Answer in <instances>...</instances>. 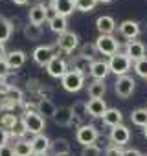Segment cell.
I'll return each instance as SVG.
<instances>
[{"instance_id":"obj_1","label":"cell","mask_w":147,"mask_h":156,"mask_svg":"<svg viewBox=\"0 0 147 156\" xmlns=\"http://www.w3.org/2000/svg\"><path fill=\"white\" fill-rule=\"evenodd\" d=\"M63 88L66 92H79L85 85V75L81 72H76V70H68L64 75H63Z\"/></svg>"},{"instance_id":"obj_2","label":"cell","mask_w":147,"mask_h":156,"mask_svg":"<svg viewBox=\"0 0 147 156\" xmlns=\"http://www.w3.org/2000/svg\"><path fill=\"white\" fill-rule=\"evenodd\" d=\"M22 123L26 127V130L30 134H42L44 130V125H46V119L39 114V112H24L22 116Z\"/></svg>"},{"instance_id":"obj_3","label":"cell","mask_w":147,"mask_h":156,"mask_svg":"<svg viewBox=\"0 0 147 156\" xmlns=\"http://www.w3.org/2000/svg\"><path fill=\"white\" fill-rule=\"evenodd\" d=\"M131 66H132V61L125 55V53H116V55H112L110 59H109V68H110V72L112 73H116L118 77H121V75H127V72L131 70Z\"/></svg>"},{"instance_id":"obj_4","label":"cell","mask_w":147,"mask_h":156,"mask_svg":"<svg viewBox=\"0 0 147 156\" xmlns=\"http://www.w3.org/2000/svg\"><path fill=\"white\" fill-rule=\"evenodd\" d=\"M98 138H99V132H98L96 125H81V127L76 130V140H77V143H81L83 147L96 145Z\"/></svg>"},{"instance_id":"obj_5","label":"cell","mask_w":147,"mask_h":156,"mask_svg":"<svg viewBox=\"0 0 147 156\" xmlns=\"http://www.w3.org/2000/svg\"><path fill=\"white\" fill-rule=\"evenodd\" d=\"M94 44H96V48H98L99 53L109 55V57H112V55H116L120 51V42L112 35H99Z\"/></svg>"},{"instance_id":"obj_6","label":"cell","mask_w":147,"mask_h":156,"mask_svg":"<svg viewBox=\"0 0 147 156\" xmlns=\"http://www.w3.org/2000/svg\"><path fill=\"white\" fill-rule=\"evenodd\" d=\"M55 44L59 46V50H61L63 53H72L74 50L79 46V37L74 33V31H68V30H66L64 33L59 35V39L55 41Z\"/></svg>"},{"instance_id":"obj_7","label":"cell","mask_w":147,"mask_h":156,"mask_svg":"<svg viewBox=\"0 0 147 156\" xmlns=\"http://www.w3.org/2000/svg\"><path fill=\"white\" fill-rule=\"evenodd\" d=\"M134 87H136V83H134V79H132L131 75H121V77H118L116 83H114L116 94H118L120 98H123V99H127V98L132 96Z\"/></svg>"},{"instance_id":"obj_8","label":"cell","mask_w":147,"mask_h":156,"mask_svg":"<svg viewBox=\"0 0 147 156\" xmlns=\"http://www.w3.org/2000/svg\"><path fill=\"white\" fill-rule=\"evenodd\" d=\"M125 55L132 61V62H136V61H140V59H143L145 57V44L142 42V41H129L127 44H125Z\"/></svg>"},{"instance_id":"obj_9","label":"cell","mask_w":147,"mask_h":156,"mask_svg":"<svg viewBox=\"0 0 147 156\" xmlns=\"http://www.w3.org/2000/svg\"><path fill=\"white\" fill-rule=\"evenodd\" d=\"M46 72H48L52 77H55V79H63V75L68 72V64H66L64 59L53 57V59L46 64Z\"/></svg>"},{"instance_id":"obj_10","label":"cell","mask_w":147,"mask_h":156,"mask_svg":"<svg viewBox=\"0 0 147 156\" xmlns=\"http://www.w3.org/2000/svg\"><path fill=\"white\" fill-rule=\"evenodd\" d=\"M129 140H131V130H129L123 123L110 129V141H112L114 145L123 147L125 143H129Z\"/></svg>"},{"instance_id":"obj_11","label":"cell","mask_w":147,"mask_h":156,"mask_svg":"<svg viewBox=\"0 0 147 156\" xmlns=\"http://www.w3.org/2000/svg\"><path fill=\"white\" fill-rule=\"evenodd\" d=\"M46 13H48V6H44L42 2H39V4H35V6L30 9V13H28V19H30V22H31V24H37V26H41V24H44V22L48 20Z\"/></svg>"},{"instance_id":"obj_12","label":"cell","mask_w":147,"mask_h":156,"mask_svg":"<svg viewBox=\"0 0 147 156\" xmlns=\"http://www.w3.org/2000/svg\"><path fill=\"white\" fill-rule=\"evenodd\" d=\"M50 8L61 15V17H68L76 11V4H74V0H52L50 2Z\"/></svg>"},{"instance_id":"obj_13","label":"cell","mask_w":147,"mask_h":156,"mask_svg":"<svg viewBox=\"0 0 147 156\" xmlns=\"http://www.w3.org/2000/svg\"><path fill=\"white\" fill-rule=\"evenodd\" d=\"M53 57H55V53H53V48L52 46H39L33 51V61L39 66H46Z\"/></svg>"},{"instance_id":"obj_14","label":"cell","mask_w":147,"mask_h":156,"mask_svg":"<svg viewBox=\"0 0 147 156\" xmlns=\"http://www.w3.org/2000/svg\"><path fill=\"white\" fill-rule=\"evenodd\" d=\"M140 31H142V28H140V24L136 20H123L120 24V33L129 41H134L140 35Z\"/></svg>"},{"instance_id":"obj_15","label":"cell","mask_w":147,"mask_h":156,"mask_svg":"<svg viewBox=\"0 0 147 156\" xmlns=\"http://www.w3.org/2000/svg\"><path fill=\"white\" fill-rule=\"evenodd\" d=\"M53 123L59 125V127H68L72 125V119H74V114H72V108L70 107H59L53 114Z\"/></svg>"},{"instance_id":"obj_16","label":"cell","mask_w":147,"mask_h":156,"mask_svg":"<svg viewBox=\"0 0 147 156\" xmlns=\"http://www.w3.org/2000/svg\"><path fill=\"white\" fill-rule=\"evenodd\" d=\"M110 73L109 62L105 61H94L90 66V75L94 77V81H105V77Z\"/></svg>"},{"instance_id":"obj_17","label":"cell","mask_w":147,"mask_h":156,"mask_svg":"<svg viewBox=\"0 0 147 156\" xmlns=\"http://www.w3.org/2000/svg\"><path fill=\"white\" fill-rule=\"evenodd\" d=\"M96 28L99 31V35H112L114 30H116V20L109 15H103V17H98L96 20Z\"/></svg>"},{"instance_id":"obj_18","label":"cell","mask_w":147,"mask_h":156,"mask_svg":"<svg viewBox=\"0 0 147 156\" xmlns=\"http://www.w3.org/2000/svg\"><path fill=\"white\" fill-rule=\"evenodd\" d=\"M52 145V140L44 134H37L31 140V147H33V154H48Z\"/></svg>"},{"instance_id":"obj_19","label":"cell","mask_w":147,"mask_h":156,"mask_svg":"<svg viewBox=\"0 0 147 156\" xmlns=\"http://www.w3.org/2000/svg\"><path fill=\"white\" fill-rule=\"evenodd\" d=\"M19 121V118L15 116V112L11 110V108H6V107H2L0 108V127L2 129H6L8 132L15 127V123Z\"/></svg>"},{"instance_id":"obj_20","label":"cell","mask_w":147,"mask_h":156,"mask_svg":"<svg viewBox=\"0 0 147 156\" xmlns=\"http://www.w3.org/2000/svg\"><path fill=\"white\" fill-rule=\"evenodd\" d=\"M6 62L11 70H17V68H22L24 62H26V53L20 51V50H13L9 53H6Z\"/></svg>"},{"instance_id":"obj_21","label":"cell","mask_w":147,"mask_h":156,"mask_svg":"<svg viewBox=\"0 0 147 156\" xmlns=\"http://www.w3.org/2000/svg\"><path fill=\"white\" fill-rule=\"evenodd\" d=\"M50 151L53 156H68L70 154V141L66 138H57L52 141Z\"/></svg>"},{"instance_id":"obj_22","label":"cell","mask_w":147,"mask_h":156,"mask_svg":"<svg viewBox=\"0 0 147 156\" xmlns=\"http://www.w3.org/2000/svg\"><path fill=\"white\" fill-rule=\"evenodd\" d=\"M92 59L90 57H85V55H77V57H74L72 59V62H70V66H72V70H76V72H81L83 75L87 73V72H90V66H92Z\"/></svg>"},{"instance_id":"obj_23","label":"cell","mask_w":147,"mask_h":156,"mask_svg":"<svg viewBox=\"0 0 147 156\" xmlns=\"http://www.w3.org/2000/svg\"><path fill=\"white\" fill-rule=\"evenodd\" d=\"M87 108H88V114L92 118H103V114L107 112L109 107H107L105 99H90L87 103Z\"/></svg>"},{"instance_id":"obj_24","label":"cell","mask_w":147,"mask_h":156,"mask_svg":"<svg viewBox=\"0 0 147 156\" xmlns=\"http://www.w3.org/2000/svg\"><path fill=\"white\" fill-rule=\"evenodd\" d=\"M103 123L107 125V127H118V125H121V121H123V114L118 110V108H107V112L103 114Z\"/></svg>"},{"instance_id":"obj_25","label":"cell","mask_w":147,"mask_h":156,"mask_svg":"<svg viewBox=\"0 0 147 156\" xmlns=\"http://www.w3.org/2000/svg\"><path fill=\"white\" fill-rule=\"evenodd\" d=\"M55 110H57V107L50 101V99H46V98H41L39 101H37V112L46 119V118H53V114H55Z\"/></svg>"},{"instance_id":"obj_26","label":"cell","mask_w":147,"mask_h":156,"mask_svg":"<svg viewBox=\"0 0 147 156\" xmlns=\"http://www.w3.org/2000/svg\"><path fill=\"white\" fill-rule=\"evenodd\" d=\"M15 156H33V147H31V141L22 138V140H17L15 141Z\"/></svg>"},{"instance_id":"obj_27","label":"cell","mask_w":147,"mask_h":156,"mask_svg":"<svg viewBox=\"0 0 147 156\" xmlns=\"http://www.w3.org/2000/svg\"><path fill=\"white\" fill-rule=\"evenodd\" d=\"M11 33H13V24H11V20L6 19V17H0V42L6 44V42L9 41Z\"/></svg>"},{"instance_id":"obj_28","label":"cell","mask_w":147,"mask_h":156,"mask_svg":"<svg viewBox=\"0 0 147 156\" xmlns=\"http://www.w3.org/2000/svg\"><path fill=\"white\" fill-rule=\"evenodd\" d=\"M105 92H107V87H105L103 81H92L88 85V96H90V99H103Z\"/></svg>"},{"instance_id":"obj_29","label":"cell","mask_w":147,"mask_h":156,"mask_svg":"<svg viewBox=\"0 0 147 156\" xmlns=\"http://www.w3.org/2000/svg\"><path fill=\"white\" fill-rule=\"evenodd\" d=\"M22 33H24V37H26L28 41H37V39H41V37H42V28H41V26H37V24L28 22V24L22 28Z\"/></svg>"},{"instance_id":"obj_30","label":"cell","mask_w":147,"mask_h":156,"mask_svg":"<svg viewBox=\"0 0 147 156\" xmlns=\"http://www.w3.org/2000/svg\"><path fill=\"white\" fill-rule=\"evenodd\" d=\"M48 24H50V30L52 31H55V33H64L66 31V26H68V22H66V17H61V15H55L52 20H48Z\"/></svg>"},{"instance_id":"obj_31","label":"cell","mask_w":147,"mask_h":156,"mask_svg":"<svg viewBox=\"0 0 147 156\" xmlns=\"http://www.w3.org/2000/svg\"><path fill=\"white\" fill-rule=\"evenodd\" d=\"M131 121L138 127H147V108H136L131 114Z\"/></svg>"},{"instance_id":"obj_32","label":"cell","mask_w":147,"mask_h":156,"mask_svg":"<svg viewBox=\"0 0 147 156\" xmlns=\"http://www.w3.org/2000/svg\"><path fill=\"white\" fill-rule=\"evenodd\" d=\"M70 108H72L74 118H77V119H81V121H83L85 116L88 114V108H87V103H85V101H76Z\"/></svg>"},{"instance_id":"obj_33","label":"cell","mask_w":147,"mask_h":156,"mask_svg":"<svg viewBox=\"0 0 147 156\" xmlns=\"http://www.w3.org/2000/svg\"><path fill=\"white\" fill-rule=\"evenodd\" d=\"M74 4H76V9H77V11L88 13V11H92L99 2H98V0H74Z\"/></svg>"},{"instance_id":"obj_34","label":"cell","mask_w":147,"mask_h":156,"mask_svg":"<svg viewBox=\"0 0 147 156\" xmlns=\"http://www.w3.org/2000/svg\"><path fill=\"white\" fill-rule=\"evenodd\" d=\"M26 134H28V130H26V127H24L22 119H19V121L15 123V127L9 130V136H13V138H17V140H22Z\"/></svg>"},{"instance_id":"obj_35","label":"cell","mask_w":147,"mask_h":156,"mask_svg":"<svg viewBox=\"0 0 147 156\" xmlns=\"http://www.w3.org/2000/svg\"><path fill=\"white\" fill-rule=\"evenodd\" d=\"M134 72L140 75V77H143V79H147V57H143V59H140V61H136L134 64Z\"/></svg>"},{"instance_id":"obj_36","label":"cell","mask_w":147,"mask_h":156,"mask_svg":"<svg viewBox=\"0 0 147 156\" xmlns=\"http://www.w3.org/2000/svg\"><path fill=\"white\" fill-rule=\"evenodd\" d=\"M79 51H81L79 55H85V57H90V59H92V57L98 53V48H96L94 42H85V44L79 48Z\"/></svg>"},{"instance_id":"obj_37","label":"cell","mask_w":147,"mask_h":156,"mask_svg":"<svg viewBox=\"0 0 147 156\" xmlns=\"http://www.w3.org/2000/svg\"><path fill=\"white\" fill-rule=\"evenodd\" d=\"M123 147H120V145H114V143H110L107 149H105V156H121L123 154Z\"/></svg>"},{"instance_id":"obj_38","label":"cell","mask_w":147,"mask_h":156,"mask_svg":"<svg viewBox=\"0 0 147 156\" xmlns=\"http://www.w3.org/2000/svg\"><path fill=\"white\" fill-rule=\"evenodd\" d=\"M81 156H101V149H99L98 145H88V147H83Z\"/></svg>"},{"instance_id":"obj_39","label":"cell","mask_w":147,"mask_h":156,"mask_svg":"<svg viewBox=\"0 0 147 156\" xmlns=\"http://www.w3.org/2000/svg\"><path fill=\"white\" fill-rule=\"evenodd\" d=\"M11 72H13V70L8 66L6 59H0V77H2V79H8V75H9Z\"/></svg>"},{"instance_id":"obj_40","label":"cell","mask_w":147,"mask_h":156,"mask_svg":"<svg viewBox=\"0 0 147 156\" xmlns=\"http://www.w3.org/2000/svg\"><path fill=\"white\" fill-rule=\"evenodd\" d=\"M0 156H15V151H13V147H11L9 143L2 145V147H0Z\"/></svg>"},{"instance_id":"obj_41","label":"cell","mask_w":147,"mask_h":156,"mask_svg":"<svg viewBox=\"0 0 147 156\" xmlns=\"http://www.w3.org/2000/svg\"><path fill=\"white\" fill-rule=\"evenodd\" d=\"M8 138H9V132H8L6 129H2V127H0V147L8 143Z\"/></svg>"},{"instance_id":"obj_42","label":"cell","mask_w":147,"mask_h":156,"mask_svg":"<svg viewBox=\"0 0 147 156\" xmlns=\"http://www.w3.org/2000/svg\"><path fill=\"white\" fill-rule=\"evenodd\" d=\"M121 156H143V154L140 151H136V149H125Z\"/></svg>"},{"instance_id":"obj_43","label":"cell","mask_w":147,"mask_h":156,"mask_svg":"<svg viewBox=\"0 0 147 156\" xmlns=\"http://www.w3.org/2000/svg\"><path fill=\"white\" fill-rule=\"evenodd\" d=\"M0 59H6V44L0 42Z\"/></svg>"},{"instance_id":"obj_44","label":"cell","mask_w":147,"mask_h":156,"mask_svg":"<svg viewBox=\"0 0 147 156\" xmlns=\"http://www.w3.org/2000/svg\"><path fill=\"white\" fill-rule=\"evenodd\" d=\"M13 2L17 4V6H24V4H28L30 0H13Z\"/></svg>"},{"instance_id":"obj_45","label":"cell","mask_w":147,"mask_h":156,"mask_svg":"<svg viewBox=\"0 0 147 156\" xmlns=\"http://www.w3.org/2000/svg\"><path fill=\"white\" fill-rule=\"evenodd\" d=\"M98 2H101V4H109V2H112V0H98Z\"/></svg>"},{"instance_id":"obj_46","label":"cell","mask_w":147,"mask_h":156,"mask_svg":"<svg viewBox=\"0 0 147 156\" xmlns=\"http://www.w3.org/2000/svg\"><path fill=\"white\" fill-rule=\"evenodd\" d=\"M143 138L147 140V127H143Z\"/></svg>"},{"instance_id":"obj_47","label":"cell","mask_w":147,"mask_h":156,"mask_svg":"<svg viewBox=\"0 0 147 156\" xmlns=\"http://www.w3.org/2000/svg\"><path fill=\"white\" fill-rule=\"evenodd\" d=\"M33 156H48V154H33Z\"/></svg>"}]
</instances>
